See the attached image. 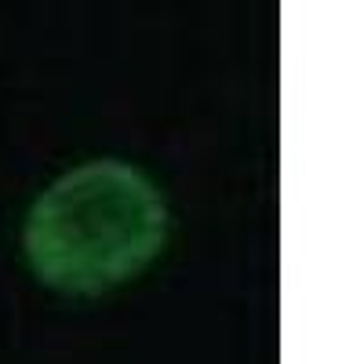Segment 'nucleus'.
I'll use <instances>...</instances> for the list:
<instances>
[{
	"label": "nucleus",
	"instance_id": "f257e3e1",
	"mask_svg": "<svg viewBox=\"0 0 364 364\" xmlns=\"http://www.w3.org/2000/svg\"><path fill=\"white\" fill-rule=\"evenodd\" d=\"M164 197L120 161H91L51 182L22 233L33 273L73 295L124 284L164 248Z\"/></svg>",
	"mask_w": 364,
	"mask_h": 364
}]
</instances>
